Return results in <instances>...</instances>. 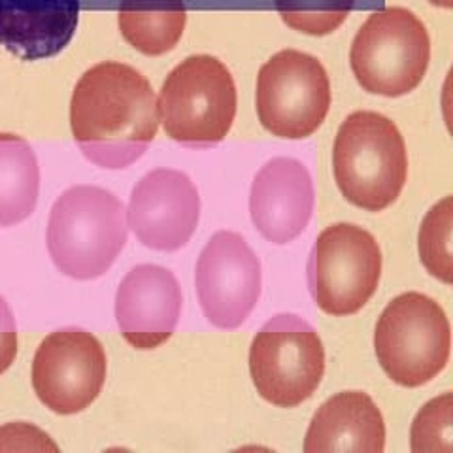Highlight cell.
Masks as SVG:
<instances>
[{"mask_svg": "<svg viewBox=\"0 0 453 453\" xmlns=\"http://www.w3.org/2000/svg\"><path fill=\"white\" fill-rule=\"evenodd\" d=\"M70 129L85 159L108 170L136 163L159 131L157 95L136 68L91 66L70 98Z\"/></svg>", "mask_w": 453, "mask_h": 453, "instance_id": "cell-1", "label": "cell"}, {"mask_svg": "<svg viewBox=\"0 0 453 453\" xmlns=\"http://www.w3.org/2000/svg\"><path fill=\"white\" fill-rule=\"evenodd\" d=\"M333 173L348 203L381 211L401 196L408 178L404 138L378 111H353L340 125L333 148Z\"/></svg>", "mask_w": 453, "mask_h": 453, "instance_id": "cell-2", "label": "cell"}, {"mask_svg": "<svg viewBox=\"0 0 453 453\" xmlns=\"http://www.w3.org/2000/svg\"><path fill=\"white\" fill-rule=\"evenodd\" d=\"M127 210L111 191L74 186L57 198L48 223V250L70 278L103 276L127 242Z\"/></svg>", "mask_w": 453, "mask_h": 453, "instance_id": "cell-3", "label": "cell"}, {"mask_svg": "<svg viewBox=\"0 0 453 453\" xmlns=\"http://www.w3.org/2000/svg\"><path fill=\"white\" fill-rule=\"evenodd\" d=\"M238 95L233 74L211 55H191L170 73L157 95L159 123L181 146L206 150L229 134Z\"/></svg>", "mask_w": 453, "mask_h": 453, "instance_id": "cell-4", "label": "cell"}, {"mask_svg": "<svg viewBox=\"0 0 453 453\" xmlns=\"http://www.w3.org/2000/svg\"><path fill=\"white\" fill-rule=\"evenodd\" d=\"M429 61L427 27L401 6L371 13L349 50L351 73L361 88L389 98L414 91L427 74Z\"/></svg>", "mask_w": 453, "mask_h": 453, "instance_id": "cell-5", "label": "cell"}, {"mask_svg": "<svg viewBox=\"0 0 453 453\" xmlns=\"http://www.w3.org/2000/svg\"><path fill=\"white\" fill-rule=\"evenodd\" d=\"M374 348L381 368L395 384H427L449 359L451 329L446 311L423 293L399 295L378 319Z\"/></svg>", "mask_w": 453, "mask_h": 453, "instance_id": "cell-6", "label": "cell"}, {"mask_svg": "<svg viewBox=\"0 0 453 453\" xmlns=\"http://www.w3.org/2000/svg\"><path fill=\"white\" fill-rule=\"evenodd\" d=\"M250 374L266 403L293 408L310 399L325 374V348L314 327L291 314L273 318L253 338Z\"/></svg>", "mask_w": 453, "mask_h": 453, "instance_id": "cell-7", "label": "cell"}, {"mask_svg": "<svg viewBox=\"0 0 453 453\" xmlns=\"http://www.w3.org/2000/svg\"><path fill=\"white\" fill-rule=\"evenodd\" d=\"M257 116L265 129L288 140L314 134L331 108L327 70L314 55L281 50L257 76Z\"/></svg>", "mask_w": 453, "mask_h": 453, "instance_id": "cell-8", "label": "cell"}, {"mask_svg": "<svg viewBox=\"0 0 453 453\" xmlns=\"http://www.w3.org/2000/svg\"><path fill=\"white\" fill-rule=\"evenodd\" d=\"M380 276V246L363 226L336 223L318 236L308 261V286L325 314H356L376 293Z\"/></svg>", "mask_w": 453, "mask_h": 453, "instance_id": "cell-9", "label": "cell"}, {"mask_svg": "<svg viewBox=\"0 0 453 453\" xmlns=\"http://www.w3.org/2000/svg\"><path fill=\"white\" fill-rule=\"evenodd\" d=\"M106 380V353L81 329H61L44 338L33 363V388L51 412L70 416L88 408Z\"/></svg>", "mask_w": 453, "mask_h": 453, "instance_id": "cell-10", "label": "cell"}, {"mask_svg": "<svg viewBox=\"0 0 453 453\" xmlns=\"http://www.w3.org/2000/svg\"><path fill=\"white\" fill-rule=\"evenodd\" d=\"M195 283L206 319L219 329H236L261 296V263L242 236L219 231L198 257Z\"/></svg>", "mask_w": 453, "mask_h": 453, "instance_id": "cell-11", "label": "cell"}, {"mask_svg": "<svg viewBox=\"0 0 453 453\" xmlns=\"http://www.w3.org/2000/svg\"><path fill=\"white\" fill-rule=\"evenodd\" d=\"M198 218L201 196L191 178L174 168L151 170L142 178L127 208V223L142 244L174 251L189 242Z\"/></svg>", "mask_w": 453, "mask_h": 453, "instance_id": "cell-12", "label": "cell"}, {"mask_svg": "<svg viewBox=\"0 0 453 453\" xmlns=\"http://www.w3.org/2000/svg\"><path fill=\"white\" fill-rule=\"evenodd\" d=\"M316 203L308 168L293 157L268 161L251 183V221L268 242L288 244L299 236Z\"/></svg>", "mask_w": 453, "mask_h": 453, "instance_id": "cell-13", "label": "cell"}, {"mask_svg": "<svg viewBox=\"0 0 453 453\" xmlns=\"http://www.w3.org/2000/svg\"><path fill=\"white\" fill-rule=\"evenodd\" d=\"M181 311L174 274L157 265H140L125 276L116 296L123 338L136 349H153L173 336Z\"/></svg>", "mask_w": 453, "mask_h": 453, "instance_id": "cell-14", "label": "cell"}, {"mask_svg": "<svg viewBox=\"0 0 453 453\" xmlns=\"http://www.w3.org/2000/svg\"><path fill=\"white\" fill-rule=\"evenodd\" d=\"M78 0H0V44L23 61L63 51L78 27Z\"/></svg>", "mask_w": 453, "mask_h": 453, "instance_id": "cell-15", "label": "cell"}, {"mask_svg": "<svg viewBox=\"0 0 453 453\" xmlns=\"http://www.w3.org/2000/svg\"><path fill=\"white\" fill-rule=\"evenodd\" d=\"M384 449V418L371 396L361 391L338 393L321 404L304 441L306 453H381Z\"/></svg>", "mask_w": 453, "mask_h": 453, "instance_id": "cell-16", "label": "cell"}, {"mask_svg": "<svg viewBox=\"0 0 453 453\" xmlns=\"http://www.w3.org/2000/svg\"><path fill=\"white\" fill-rule=\"evenodd\" d=\"M118 23L123 38L136 51L157 57L178 46L188 12L183 0H123Z\"/></svg>", "mask_w": 453, "mask_h": 453, "instance_id": "cell-17", "label": "cell"}, {"mask_svg": "<svg viewBox=\"0 0 453 453\" xmlns=\"http://www.w3.org/2000/svg\"><path fill=\"white\" fill-rule=\"evenodd\" d=\"M40 193L35 150L18 134L0 133V226H12L33 214Z\"/></svg>", "mask_w": 453, "mask_h": 453, "instance_id": "cell-18", "label": "cell"}, {"mask_svg": "<svg viewBox=\"0 0 453 453\" xmlns=\"http://www.w3.org/2000/svg\"><path fill=\"white\" fill-rule=\"evenodd\" d=\"M453 198L444 196L425 216L419 229V257L423 266L444 283H451Z\"/></svg>", "mask_w": 453, "mask_h": 453, "instance_id": "cell-19", "label": "cell"}, {"mask_svg": "<svg viewBox=\"0 0 453 453\" xmlns=\"http://www.w3.org/2000/svg\"><path fill=\"white\" fill-rule=\"evenodd\" d=\"M281 21L310 36L334 33L353 10L356 0H274Z\"/></svg>", "mask_w": 453, "mask_h": 453, "instance_id": "cell-20", "label": "cell"}, {"mask_svg": "<svg viewBox=\"0 0 453 453\" xmlns=\"http://www.w3.org/2000/svg\"><path fill=\"white\" fill-rule=\"evenodd\" d=\"M451 393L425 404L412 425V451H451Z\"/></svg>", "mask_w": 453, "mask_h": 453, "instance_id": "cell-21", "label": "cell"}, {"mask_svg": "<svg viewBox=\"0 0 453 453\" xmlns=\"http://www.w3.org/2000/svg\"><path fill=\"white\" fill-rule=\"evenodd\" d=\"M18 353V331L12 310L4 296H0V374H4Z\"/></svg>", "mask_w": 453, "mask_h": 453, "instance_id": "cell-22", "label": "cell"}, {"mask_svg": "<svg viewBox=\"0 0 453 453\" xmlns=\"http://www.w3.org/2000/svg\"><path fill=\"white\" fill-rule=\"evenodd\" d=\"M429 3H431L433 6L444 8V10H449V8H453V0H429Z\"/></svg>", "mask_w": 453, "mask_h": 453, "instance_id": "cell-23", "label": "cell"}]
</instances>
